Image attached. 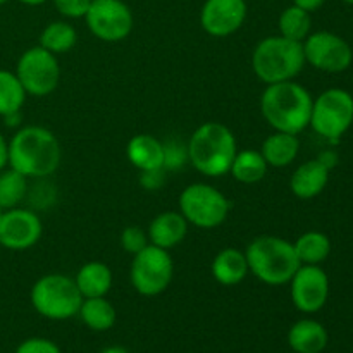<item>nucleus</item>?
I'll return each instance as SVG.
<instances>
[{
  "mask_svg": "<svg viewBox=\"0 0 353 353\" xmlns=\"http://www.w3.org/2000/svg\"><path fill=\"white\" fill-rule=\"evenodd\" d=\"M341 2H345V3H353V0H341Z\"/></svg>",
  "mask_w": 353,
  "mask_h": 353,
  "instance_id": "obj_40",
  "label": "nucleus"
},
{
  "mask_svg": "<svg viewBox=\"0 0 353 353\" xmlns=\"http://www.w3.org/2000/svg\"><path fill=\"white\" fill-rule=\"evenodd\" d=\"M327 181H330V169L319 159H312L295 169L290 179V190L296 199L310 200L324 192Z\"/></svg>",
  "mask_w": 353,
  "mask_h": 353,
  "instance_id": "obj_17",
  "label": "nucleus"
},
{
  "mask_svg": "<svg viewBox=\"0 0 353 353\" xmlns=\"http://www.w3.org/2000/svg\"><path fill=\"white\" fill-rule=\"evenodd\" d=\"M17 79L23 85L26 95L47 97L57 88L61 79V68L57 57L52 52L37 45L24 52L17 61Z\"/></svg>",
  "mask_w": 353,
  "mask_h": 353,
  "instance_id": "obj_10",
  "label": "nucleus"
},
{
  "mask_svg": "<svg viewBox=\"0 0 353 353\" xmlns=\"http://www.w3.org/2000/svg\"><path fill=\"white\" fill-rule=\"evenodd\" d=\"M326 0H293V6L300 7V9L307 10V12H316L317 9L324 6Z\"/></svg>",
  "mask_w": 353,
  "mask_h": 353,
  "instance_id": "obj_35",
  "label": "nucleus"
},
{
  "mask_svg": "<svg viewBox=\"0 0 353 353\" xmlns=\"http://www.w3.org/2000/svg\"><path fill=\"white\" fill-rule=\"evenodd\" d=\"M9 164V143L6 141L3 134L0 133V171Z\"/></svg>",
  "mask_w": 353,
  "mask_h": 353,
  "instance_id": "obj_36",
  "label": "nucleus"
},
{
  "mask_svg": "<svg viewBox=\"0 0 353 353\" xmlns=\"http://www.w3.org/2000/svg\"><path fill=\"white\" fill-rule=\"evenodd\" d=\"M278 26L281 37L295 41H303L310 34V28H312L310 12L296 6L286 7L279 16Z\"/></svg>",
  "mask_w": 353,
  "mask_h": 353,
  "instance_id": "obj_28",
  "label": "nucleus"
},
{
  "mask_svg": "<svg viewBox=\"0 0 353 353\" xmlns=\"http://www.w3.org/2000/svg\"><path fill=\"white\" fill-rule=\"evenodd\" d=\"M290 293L296 310L316 314L326 305L330 296V278L321 265H300L290 279Z\"/></svg>",
  "mask_w": 353,
  "mask_h": 353,
  "instance_id": "obj_13",
  "label": "nucleus"
},
{
  "mask_svg": "<svg viewBox=\"0 0 353 353\" xmlns=\"http://www.w3.org/2000/svg\"><path fill=\"white\" fill-rule=\"evenodd\" d=\"M150 241H148V234L145 233V230H141L140 226H128L124 228L123 233H121V247L131 255H137L138 252L143 250L145 247H148Z\"/></svg>",
  "mask_w": 353,
  "mask_h": 353,
  "instance_id": "obj_30",
  "label": "nucleus"
},
{
  "mask_svg": "<svg viewBox=\"0 0 353 353\" xmlns=\"http://www.w3.org/2000/svg\"><path fill=\"white\" fill-rule=\"evenodd\" d=\"M188 159V148L176 143H164V168H181Z\"/></svg>",
  "mask_w": 353,
  "mask_h": 353,
  "instance_id": "obj_33",
  "label": "nucleus"
},
{
  "mask_svg": "<svg viewBox=\"0 0 353 353\" xmlns=\"http://www.w3.org/2000/svg\"><path fill=\"white\" fill-rule=\"evenodd\" d=\"M319 161L323 162L327 169H331L334 164H336V155L331 154V152H324V154L319 157Z\"/></svg>",
  "mask_w": 353,
  "mask_h": 353,
  "instance_id": "obj_37",
  "label": "nucleus"
},
{
  "mask_svg": "<svg viewBox=\"0 0 353 353\" xmlns=\"http://www.w3.org/2000/svg\"><path fill=\"white\" fill-rule=\"evenodd\" d=\"M14 353H62L57 343L47 338H28Z\"/></svg>",
  "mask_w": 353,
  "mask_h": 353,
  "instance_id": "obj_32",
  "label": "nucleus"
},
{
  "mask_svg": "<svg viewBox=\"0 0 353 353\" xmlns=\"http://www.w3.org/2000/svg\"><path fill=\"white\" fill-rule=\"evenodd\" d=\"M353 124V97L343 88H330L312 103L309 126L319 137L338 141Z\"/></svg>",
  "mask_w": 353,
  "mask_h": 353,
  "instance_id": "obj_8",
  "label": "nucleus"
},
{
  "mask_svg": "<svg viewBox=\"0 0 353 353\" xmlns=\"http://www.w3.org/2000/svg\"><path fill=\"white\" fill-rule=\"evenodd\" d=\"M61 164V145L50 130L21 128L9 141V165L26 178H45Z\"/></svg>",
  "mask_w": 353,
  "mask_h": 353,
  "instance_id": "obj_1",
  "label": "nucleus"
},
{
  "mask_svg": "<svg viewBox=\"0 0 353 353\" xmlns=\"http://www.w3.org/2000/svg\"><path fill=\"white\" fill-rule=\"evenodd\" d=\"M327 341L330 334L319 321L300 319L288 331V345L295 353H321Z\"/></svg>",
  "mask_w": 353,
  "mask_h": 353,
  "instance_id": "obj_18",
  "label": "nucleus"
},
{
  "mask_svg": "<svg viewBox=\"0 0 353 353\" xmlns=\"http://www.w3.org/2000/svg\"><path fill=\"white\" fill-rule=\"evenodd\" d=\"M28 193V178L9 168L0 171V205L3 210L14 209L24 200Z\"/></svg>",
  "mask_w": 353,
  "mask_h": 353,
  "instance_id": "obj_29",
  "label": "nucleus"
},
{
  "mask_svg": "<svg viewBox=\"0 0 353 353\" xmlns=\"http://www.w3.org/2000/svg\"><path fill=\"white\" fill-rule=\"evenodd\" d=\"M2 212H3V209H2V205H0V216H2Z\"/></svg>",
  "mask_w": 353,
  "mask_h": 353,
  "instance_id": "obj_42",
  "label": "nucleus"
},
{
  "mask_svg": "<svg viewBox=\"0 0 353 353\" xmlns=\"http://www.w3.org/2000/svg\"><path fill=\"white\" fill-rule=\"evenodd\" d=\"M6 2H7V0H0V6H3Z\"/></svg>",
  "mask_w": 353,
  "mask_h": 353,
  "instance_id": "obj_41",
  "label": "nucleus"
},
{
  "mask_svg": "<svg viewBox=\"0 0 353 353\" xmlns=\"http://www.w3.org/2000/svg\"><path fill=\"white\" fill-rule=\"evenodd\" d=\"M247 19L245 0H205L200 12V24L210 37L224 38L240 30Z\"/></svg>",
  "mask_w": 353,
  "mask_h": 353,
  "instance_id": "obj_15",
  "label": "nucleus"
},
{
  "mask_svg": "<svg viewBox=\"0 0 353 353\" xmlns=\"http://www.w3.org/2000/svg\"><path fill=\"white\" fill-rule=\"evenodd\" d=\"M78 34L76 30L65 21H54L47 24L40 34V47L52 52L54 55L69 52L76 45Z\"/></svg>",
  "mask_w": 353,
  "mask_h": 353,
  "instance_id": "obj_26",
  "label": "nucleus"
},
{
  "mask_svg": "<svg viewBox=\"0 0 353 353\" xmlns=\"http://www.w3.org/2000/svg\"><path fill=\"white\" fill-rule=\"evenodd\" d=\"M268 169L269 165L261 152L248 148V150L236 152L230 172L236 181L243 183V185H254V183L264 179Z\"/></svg>",
  "mask_w": 353,
  "mask_h": 353,
  "instance_id": "obj_24",
  "label": "nucleus"
},
{
  "mask_svg": "<svg viewBox=\"0 0 353 353\" xmlns=\"http://www.w3.org/2000/svg\"><path fill=\"white\" fill-rule=\"evenodd\" d=\"M248 271L269 286L290 283L300 264L292 241L279 236H259L248 243L245 250Z\"/></svg>",
  "mask_w": 353,
  "mask_h": 353,
  "instance_id": "obj_4",
  "label": "nucleus"
},
{
  "mask_svg": "<svg viewBox=\"0 0 353 353\" xmlns=\"http://www.w3.org/2000/svg\"><path fill=\"white\" fill-rule=\"evenodd\" d=\"M128 159L140 171L164 169V143L147 133L137 134L126 147Z\"/></svg>",
  "mask_w": 353,
  "mask_h": 353,
  "instance_id": "obj_19",
  "label": "nucleus"
},
{
  "mask_svg": "<svg viewBox=\"0 0 353 353\" xmlns=\"http://www.w3.org/2000/svg\"><path fill=\"white\" fill-rule=\"evenodd\" d=\"M41 231V221L33 210L7 209L0 216V247L16 252L28 250L38 243Z\"/></svg>",
  "mask_w": 353,
  "mask_h": 353,
  "instance_id": "obj_14",
  "label": "nucleus"
},
{
  "mask_svg": "<svg viewBox=\"0 0 353 353\" xmlns=\"http://www.w3.org/2000/svg\"><path fill=\"white\" fill-rule=\"evenodd\" d=\"M214 279L223 286H236L247 278L248 262L245 252L238 248H224L214 257L210 265Z\"/></svg>",
  "mask_w": 353,
  "mask_h": 353,
  "instance_id": "obj_20",
  "label": "nucleus"
},
{
  "mask_svg": "<svg viewBox=\"0 0 353 353\" xmlns=\"http://www.w3.org/2000/svg\"><path fill=\"white\" fill-rule=\"evenodd\" d=\"M21 3H26V6H41V3H45L47 0H19Z\"/></svg>",
  "mask_w": 353,
  "mask_h": 353,
  "instance_id": "obj_39",
  "label": "nucleus"
},
{
  "mask_svg": "<svg viewBox=\"0 0 353 353\" xmlns=\"http://www.w3.org/2000/svg\"><path fill=\"white\" fill-rule=\"evenodd\" d=\"M26 100V92L17 79L16 72L0 69V116L6 117L14 112H21Z\"/></svg>",
  "mask_w": 353,
  "mask_h": 353,
  "instance_id": "obj_27",
  "label": "nucleus"
},
{
  "mask_svg": "<svg viewBox=\"0 0 353 353\" xmlns=\"http://www.w3.org/2000/svg\"><path fill=\"white\" fill-rule=\"evenodd\" d=\"M140 183L145 190H157L164 185V169L141 171Z\"/></svg>",
  "mask_w": 353,
  "mask_h": 353,
  "instance_id": "obj_34",
  "label": "nucleus"
},
{
  "mask_svg": "<svg viewBox=\"0 0 353 353\" xmlns=\"http://www.w3.org/2000/svg\"><path fill=\"white\" fill-rule=\"evenodd\" d=\"M188 159L193 168L203 176L217 178L230 172L236 155V140L226 124L203 123L193 131L188 145Z\"/></svg>",
  "mask_w": 353,
  "mask_h": 353,
  "instance_id": "obj_3",
  "label": "nucleus"
},
{
  "mask_svg": "<svg viewBox=\"0 0 353 353\" xmlns=\"http://www.w3.org/2000/svg\"><path fill=\"white\" fill-rule=\"evenodd\" d=\"M230 200L214 186L205 183H193L179 195V212L188 224L202 230L221 226L230 214Z\"/></svg>",
  "mask_w": 353,
  "mask_h": 353,
  "instance_id": "obj_7",
  "label": "nucleus"
},
{
  "mask_svg": "<svg viewBox=\"0 0 353 353\" xmlns=\"http://www.w3.org/2000/svg\"><path fill=\"white\" fill-rule=\"evenodd\" d=\"M54 6L61 16L78 19V17L86 16L90 6H92V0H54Z\"/></svg>",
  "mask_w": 353,
  "mask_h": 353,
  "instance_id": "obj_31",
  "label": "nucleus"
},
{
  "mask_svg": "<svg viewBox=\"0 0 353 353\" xmlns=\"http://www.w3.org/2000/svg\"><path fill=\"white\" fill-rule=\"evenodd\" d=\"M303 45L305 62L324 72H343L353 62V52L347 40L331 31L310 33Z\"/></svg>",
  "mask_w": 353,
  "mask_h": 353,
  "instance_id": "obj_12",
  "label": "nucleus"
},
{
  "mask_svg": "<svg viewBox=\"0 0 353 353\" xmlns=\"http://www.w3.org/2000/svg\"><path fill=\"white\" fill-rule=\"evenodd\" d=\"M314 99L307 88L292 81L268 85L261 97L264 119L274 131L299 134L310 124Z\"/></svg>",
  "mask_w": 353,
  "mask_h": 353,
  "instance_id": "obj_2",
  "label": "nucleus"
},
{
  "mask_svg": "<svg viewBox=\"0 0 353 353\" xmlns=\"http://www.w3.org/2000/svg\"><path fill=\"white\" fill-rule=\"evenodd\" d=\"M33 309L50 321H65L78 316L83 296L74 279L59 272L41 276L30 293Z\"/></svg>",
  "mask_w": 353,
  "mask_h": 353,
  "instance_id": "obj_6",
  "label": "nucleus"
},
{
  "mask_svg": "<svg viewBox=\"0 0 353 353\" xmlns=\"http://www.w3.org/2000/svg\"><path fill=\"white\" fill-rule=\"evenodd\" d=\"M78 316L92 331H109L117 319L116 309L105 296L83 299Z\"/></svg>",
  "mask_w": 353,
  "mask_h": 353,
  "instance_id": "obj_23",
  "label": "nucleus"
},
{
  "mask_svg": "<svg viewBox=\"0 0 353 353\" xmlns=\"http://www.w3.org/2000/svg\"><path fill=\"white\" fill-rule=\"evenodd\" d=\"M100 353H130V352L123 347H107L105 350H102Z\"/></svg>",
  "mask_w": 353,
  "mask_h": 353,
  "instance_id": "obj_38",
  "label": "nucleus"
},
{
  "mask_svg": "<svg viewBox=\"0 0 353 353\" xmlns=\"http://www.w3.org/2000/svg\"><path fill=\"white\" fill-rule=\"evenodd\" d=\"M86 26L93 37L116 43L133 31V12L123 0H92L85 16Z\"/></svg>",
  "mask_w": 353,
  "mask_h": 353,
  "instance_id": "obj_11",
  "label": "nucleus"
},
{
  "mask_svg": "<svg viewBox=\"0 0 353 353\" xmlns=\"http://www.w3.org/2000/svg\"><path fill=\"white\" fill-rule=\"evenodd\" d=\"M74 283L83 299L105 296L112 288V271L103 262H88L76 272Z\"/></svg>",
  "mask_w": 353,
  "mask_h": 353,
  "instance_id": "obj_22",
  "label": "nucleus"
},
{
  "mask_svg": "<svg viewBox=\"0 0 353 353\" xmlns=\"http://www.w3.org/2000/svg\"><path fill=\"white\" fill-rule=\"evenodd\" d=\"M305 65L302 41L281 37H268L261 40L252 54V69L265 85L292 81Z\"/></svg>",
  "mask_w": 353,
  "mask_h": 353,
  "instance_id": "obj_5",
  "label": "nucleus"
},
{
  "mask_svg": "<svg viewBox=\"0 0 353 353\" xmlns=\"http://www.w3.org/2000/svg\"><path fill=\"white\" fill-rule=\"evenodd\" d=\"M186 233H188V221L183 217V214L168 210L154 217L147 234L150 245L171 250L185 240Z\"/></svg>",
  "mask_w": 353,
  "mask_h": 353,
  "instance_id": "obj_16",
  "label": "nucleus"
},
{
  "mask_svg": "<svg viewBox=\"0 0 353 353\" xmlns=\"http://www.w3.org/2000/svg\"><path fill=\"white\" fill-rule=\"evenodd\" d=\"M133 257L130 271L133 288L143 296H157L164 293L174 276V262L169 250L148 245Z\"/></svg>",
  "mask_w": 353,
  "mask_h": 353,
  "instance_id": "obj_9",
  "label": "nucleus"
},
{
  "mask_svg": "<svg viewBox=\"0 0 353 353\" xmlns=\"http://www.w3.org/2000/svg\"><path fill=\"white\" fill-rule=\"evenodd\" d=\"M300 264L319 265L330 257L331 240L321 231H307L293 243Z\"/></svg>",
  "mask_w": 353,
  "mask_h": 353,
  "instance_id": "obj_25",
  "label": "nucleus"
},
{
  "mask_svg": "<svg viewBox=\"0 0 353 353\" xmlns=\"http://www.w3.org/2000/svg\"><path fill=\"white\" fill-rule=\"evenodd\" d=\"M300 152V140L296 134L274 131L264 140L261 147L262 157L269 168H286L296 159Z\"/></svg>",
  "mask_w": 353,
  "mask_h": 353,
  "instance_id": "obj_21",
  "label": "nucleus"
}]
</instances>
